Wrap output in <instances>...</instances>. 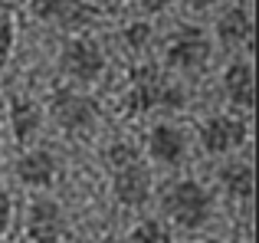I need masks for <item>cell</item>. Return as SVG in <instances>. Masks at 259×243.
<instances>
[{"label": "cell", "instance_id": "cell-10", "mask_svg": "<svg viewBox=\"0 0 259 243\" xmlns=\"http://www.w3.org/2000/svg\"><path fill=\"white\" fill-rule=\"evenodd\" d=\"M184 148H187V141H184L181 128L174 125H154L151 135H148V151L161 165H181Z\"/></svg>", "mask_w": 259, "mask_h": 243}, {"label": "cell", "instance_id": "cell-2", "mask_svg": "<svg viewBox=\"0 0 259 243\" xmlns=\"http://www.w3.org/2000/svg\"><path fill=\"white\" fill-rule=\"evenodd\" d=\"M164 211L184 230H200L210 220V194L197 181H177L164 194Z\"/></svg>", "mask_w": 259, "mask_h": 243}, {"label": "cell", "instance_id": "cell-9", "mask_svg": "<svg viewBox=\"0 0 259 243\" xmlns=\"http://www.w3.org/2000/svg\"><path fill=\"white\" fill-rule=\"evenodd\" d=\"M207 59H210V43L200 33H184V36H177L171 43V50H167V66L184 69V72L203 69Z\"/></svg>", "mask_w": 259, "mask_h": 243}, {"label": "cell", "instance_id": "cell-22", "mask_svg": "<svg viewBox=\"0 0 259 243\" xmlns=\"http://www.w3.org/2000/svg\"><path fill=\"white\" fill-rule=\"evenodd\" d=\"M217 0H187V7H194V10H207V7H213Z\"/></svg>", "mask_w": 259, "mask_h": 243}, {"label": "cell", "instance_id": "cell-21", "mask_svg": "<svg viewBox=\"0 0 259 243\" xmlns=\"http://www.w3.org/2000/svg\"><path fill=\"white\" fill-rule=\"evenodd\" d=\"M167 4H171V0H141V7H145L148 13H161Z\"/></svg>", "mask_w": 259, "mask_h": 243}, {"label": "cell", "instance_id": "cell-7", "mask_svg": "<svg viewBox=\"0 0 259 243\" xmlns=\"http://www.w3.org/2000/svg\"><path fill=\"white\" fill-rule=\"evenodd\" d=\"M112 191L125 207H145L148 197H151V174H148V168L138 165V161H135V165H125V168L115 171Z\"/></svg>", "mask_w": 259, "mask_h": 243}, {"label": "cell", "instance_id": "cell-17", "mask_svg": "<svg viewBox=\"0 0 259 243\" xmlns=\"http://www.w3.org/2000/svg\"><path fill=\"white\" fill-rule=\"evenodd\" d=\"M105 158H108V165L118 171V168H125V165H135V161H138V151H135L132 145H125V141H118V145H112L105 151Z\"/></svg>", "mask_w": 259, "mask_h": 243}, {"label": "cell", "instance_id": "cell-18", "mask_svg": "<svg viewBox=\"0 0 259 243\" xmlns=\"http://www.w3.org/2000/svg\"><path fill=\"white\" fill-rule=\"evenodd\" d=\"M10 50H13V23L7 17H0V63H7Z\"/></svg>", "mask_w": 259, "mask_h": 243}, {"label": "cell", "instance_id": "cell-5", "mask_svg": "<svg viewBox=\"0 0 259 243\" xmlns=\"http://www.w3.org/2000/svg\"><path fill=\"white\" fill-rule=\"evenodd\" d=\"M246 141V125L230 115H213L200 125V145L210 154H223V151H236Z\"/></svg>", "mask_w": 259, "mask_h": 243}, {"label": "cell", "instance_id": "cell-11", "mask_svg": "<svg viewBox=\"0 0 259 243\" xmlns=\"http://www.w3.org/2000/svg\"><path fill=\"white\" fill-rule=\"evenodd\" d=\"M56 171H59V165H56V158H53L50 151H26L23 158L17 161V178L23 181V184H30V187H46V184H53V178H56Z\"/></svg>", "mask_w": 259, "mask_h": 243}, {"label": "cell", "instance_id": "cell-6", "mask_svg": "<svg viewBox=\"0 0 259 243\" xmlns=\"http://www.w3.org/2000/svg\"><path fill=\"white\" fill-rule=\"evenodd\" d=\"M66 233V217L56 200H36L26 214V237L33 243H56Z\"/></svg>", "mask_w": 259, "mask_h": 243}, {"label": "cell", "instance_id": "cell-15", "mask_svg": "<svg viewBox=\"0 0 259 243\" xmlns=\"http://www.w3.org/2000/svg\"><path fill=\"white\" fill-rule=\"evenodd\" d=\"M220 181L233 200H249L253 197V165L249 161H233L220 171Z\"/></svg>", "mask_w": 259, "mask_h": 243}, {"label": "cell", "instance_id": "cell-3", "mask_svg": "<svg viewBox=\"0 0 259 243\" xmlns=\"http://www.w3.org/2000/svg\"><path fill=\"white\" fill-rule=\"evenodd\" d=\"M59 69L69 79H76V83H92V79H99L102 69H105V56H102V50L92 39H72L63 50Z\"/></svg>", "mask_w": 259, "mask_h": 243}, {"label": "cell", "instance_id": "cell-19", "mask_svg": "<svg viewBox=\"0 0 259 243\" xmlns=\"http://www.w3.org/2000/svg\"><path fill=\"white\" fill-rule=\"evenodd\" d=\"M125 36H128V43H132V46H141V43L148 39V23H135V26H128Z\"/></svg>", "mask_w": 259, "mask_h": 243}, {"label": "cell", "instance_id": "cell-13", "mask_svg": "<svg viewBox=\"0 0 259 243\" xmlns=\"http://www.w3.org/2000/svg\"><path fill=\"white\" fill-rule=\"evenodd\" d=\"M217 39H220L227 50H236V46L249 43V39H253V20H249V13L243 10V7L227 10L220 17V23H217Z\"/></svg>", "mask_w": 259, "mask_h": 243}, {"label": "cell", "instance_id": "cell-20", "mask_svg": "<svg viewBox=\"0 0 259 243\" xmlns=\"http://www.w3.org/2000/svg\"><path fill=\"white\" fill-rule=\"evenodd\" d=\"M7 224H10V194L0 191V233L7 230Z\"/></svg>", "mask_w": 259, "mask_h": 243}, {"label": "cell", "instance_id": "cell-4", "mask_svg": "<svg viewBox=\"0 0 259 243\" xmlns=\"http://www.w3.org/2000/svg\"><path fill=\"white\" fill-rule=\"evenodd\" d=\"M50 112H53V118H56L66 132H82V128H89L95 118H99L92 99L76 96V92H69V89H59L56 96H53Z\"/></svg>", "mask_w": 259, "mask_h": 243}, {"label": "cell", "instance_id": "cell-14", "mask_svg": "<svg viewBox=\"0 0 259 243\" xmlns=\"http://www.w3.org/2000/svg\"><path fill=\"white\" fill-rule=\"evenodd\" d=\"M10 125H13V138H17L20 145H26V141L39 132V109L26 96H17L10 102Z\"/></svg>", "mask_w": 259, "mask_h": 243}, {"label": "cell", "instance_id": "cell-1", "mask_svg": "<svg viewBox=\"0 0 259 243\" xmlns=\"http://www.w3.org/2000/svg\"><path fill=\"white\" fill-rule=\"evenodd\" d=\"M181 109L184 105V92L177 89L167 76H161L158 66H141L135 69L132 79V96H128V109L132 112H148V109Z\"/></svg>", "mask_w": 259, "mask_h": 243}, {"label": "cell", "instance_id": "cell-16", "mask_svg": "<svg viewBox=\"0 0 259 243\" xmlns=\"http://www.w3.org/2000/svg\"><path fill=\"white\" fill-rule=\"evenodd\" d=\"M128 243H171V233H167V227L158 224V220H141V224L128 233Z\"/></svg>", "mask_w": 259, "mask_h": 243}, {"label": "cell", "instance_id": "cell-12", "mask_svg": "<svg viewBox=\"0 0 259 243\" xmlns=\"http://www.w3.org/2000/svg\"><path fill=\"white\" fill-rule=\"evenodd\" d=\"M223 89H227V99L236 105V109H253V99H256V89H253V66L249 63H233L223 76Z\"/></svg>", "mask_w": 259, "mask_h": 243}, {"label": "cell", "instance_id": "cell-8", "mask_svg": "<svg viewBox=\"0 0 259 243\" xmlns=\"http://www.w3.org/2000/svg\"><path fill=\"white\" fill-rule=\"evenodd\" d=\"M30 7L39 20H50V23L66 26V30L69 26H82L95 13L85 0H30Z\"/></svg>", "mask_w": 259, "mask_h": 243}]
</instances>
